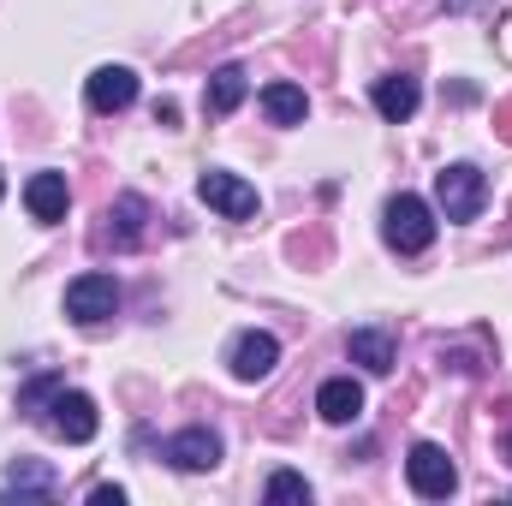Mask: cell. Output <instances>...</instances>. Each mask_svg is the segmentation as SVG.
I'll list each match as a JSON object with an SVG mask.
<instances>
[{
    "label": "cell",
    "instance_id": "6da1fadb",
    "mask_svg": "<svg viewBox=\"0 0 512 506\" xmlns=\"http://www.w3.org/2000/svg\"><path fill=\"white\" fill-rule=\"evenodd\" d=\"M382 239H387V251H399V256H423L429 245H435V209H429L417 191H399V197H387V209H382Z\"/></svg>",
    "mask_w": 512,
    "mask_h": 506
},
{
    "label": "cell",
    "instance_id": "7a4b0ae2",
    "mask_svg": "<svg viewBox=\"0 0 512 506\" xmlns=\"http://www.w3.org/2000/svg\"><path fill=\"white\" fill-rule=\"evenodd\" d=\"M483 203H489V179H483L471 161H453V167L435 173V209H441V221L465 227V221L483 215Z\"/></svg>",
    "mask_w": 512,
    "mask_h": 506
},
{
    "label": "cell",
    "instance_id": "3957f363",
    "mask_svg": "<svg viewBox=\"0 0 512 506\" xmlns=\"http://www.w3.org/2000/svg\"><path fill=\"white\" fill-rule=\"evenodd\" d=\"M405 483H411V495H423V501H447V495L459 489V465L447 459V447L417 441V447L405 453Z\"/></svg>",
    "mask_w": 512,
    "mask_h": 506
},
{
    "label": "cell",
    "instance_id": "277c9868",
    "mask_svg": "<svg viewBox=\"0 0 512 506\" xmlns=\"http://www.w3.org/2000/svg\"><path fill=\"white\" fill-rule=\"evenodd\" d=\"M42 423H48L60 441H72V447L96 441V429H102V417H96V399H90V393H78V387H60V393L48 399Z\"/></svg>",
    "mask_w": 512,
    "mask_h": 506
},
{
    "label": "cell",
    "instance_id": "5b68a950",
    "mask_svg": "<svg viewBox=\"0 0 512 506\" xmlns=\"http://www.w3.org/2000/svg\"><path fill=\"white\" fill-rule=\"evenodd\" d=\"M114 310H120L114 274H78V280L66 286V316H72L78 328H96V322H108Z\"/></svg>",
    "mask_w": 512,
    "mask_h": 506
},
{
    "label": "cell",
    "instance_id": "8992f818",
    "mask_svg": "<svg viewBox=\"0 0 512 506\" xmlns=\"http://www.w3.org/2000/svg\"><path fill=\"white\" fill-rule=\"evenodd\" d=\"M197 197H203L215 215H227V221H251L256 215V185H245V179L227 173V167H209V173L197 179Z\"/></svg>",
    "mask_w": 512,
    "mask_h": 506
},
{
    "label": "cell",
    "instance_id": "52a82bcc",
    "mask_svg": "<svg viewBox=\"0 0 512 506\" xmlns=\"http://www.w3.org/2000/svg\"><path fill=\"white\" fill-rule=\"evenodd\" d=\"M161 459L173 471H215L221 465V435L215 429H179V435H167Z\"/></svg>",
    "mask_w": 512,
    "mask_h": 506
},
{
    "label": "cell",
    "instance_id": "ba28073f",
    "mask_svg": "<svg viewBox=\"0 0 512 506\" xmlns=\"http://www.w3.org/2000/svg\"><path fill=\"white\" fill-rule=\"evenodd\" d=\"M84 102H90L96 114L131 108V102H137V72H131V66H96L90 84H84Z\"/></svg>",
    "mask_w": 512,
    "mask_h": 506
},
{
    "label": "cell",
    "instance_id": "9c48e42d",
    "mask_svg": "<svg viewBox=\"0 0 512 506\" xmlns=\"http://www.w3.org/2000/svg\"><path fill=\"white\" fill-rule=\"evenodd\" d=\"M274 364H280V340H274L268 328H245V334L233 340V376L239 381H268Z\"/></svg>",
    "mask_w": 512,
    "mask_h": 506
},
{
    "label": "cell",
    "instance_id": "30bf717a",
    "mask_svg": "<svg viewBox=\"0 0 512 506\" xmlns=\"http://www.w3.org/2000/svg\"><path fill=\"white\" fill-rule=\"evenodd\" d=\"M24 209H30V221H42V227L66 221V209H72L66 173H30V179H24Z\"/></svg>",
    "mask_w": 512,
    "mask_h": 506
},
{
    "label": "cell",
    "instance_id": "8fae6325",
    "mask_svg": "<svg viewBox=\"0 0 512 506\" xmlns=\"http://www.w3.org/2000/svg\"><path fill=\"white\" fill-rule=\"evenodd\" d=\"M370 102H376V114H382L387 126H405V120L417 114V102H423V84H417L411 72H393V78H376Z\"/></svg>",
    "mask_w": 512,
    "mask_h": 506
},
{
    "label": "cell",
    "instance_id": "7c38bea8",
    "mask_svg": "<svg viewBox=\"0 0 512 506\" xmlns=\"http://www.w3.org/2000/svg\"><path fill=\"white\" fill-rule=\"evenodd\" d=\"M143 221H149V203L126 191V197H114V209H108V227L96 233V245H114V251H131L137 239H143Z\"/></svg>",
    "mask_w": 512,
    "mask_h": 506
},
{
    "label": "cell",
    "instance_id": "4fadbf2b",
    "mask_svg": "<svg viewBox=\"0 0 512 506\" xmlns=\"http://www.w3.org/2000/svg\"><path fill=\"white\" fill-rule=\"evenodd\" d=\"M316 411H322V423H358V411H364V387L352 376H328L316 387Z\"/></svg>",
    "mask_w": 512,
    "mask_h": 506
},
{
    "label": "cell",
    "instance_id": "5bb4252c",
    "mask_svg": "<svg viewBox=\"0 0 512 506\" xmlns=\"http://www.w3.org/2000/svg\"><path fill=\"white\" fill-rule=\"evenodd\" d=\"M245 96H251V78H245V66H221V72H209L203 114H209V120H227V114H233Z\"/></svg>",
    "mask_w": 512,
    "mask_h": 506
},
{
    "label": "cell",
    "instance_id": "9a60e30c",
    "mask_svg": "<svg viewBox=\"0 0 512 506\" xmlns=\"http://www.w3.org/2000/svg\"><path fill=\"white\" fill-rule=\"evenodd\" d=\"M346 358H352V364H364L370 376H387L399 352H393V334H387V328H358V334L346 340Z\"/></svg>",
    "mask_w": 512,
    "mask_h": 506
},
{
    "label": "cell",
    "instance_id": "2e32d148",
    "mask_svg": "<svg viewBox=\"0 0 512 506\" xmlns=\"http://www.w3.org/2000/svg\"><path fill=\"white\" fill-rule=\"evenodd\" d=\"M262 114H268L274 126H304L310 102H304V90H298V84H268V90H262Z\"/></svg>",
    "mask_w": 512,
    "mask_h": 506
},
{
    "label": "cell",
    "instance_id": "e0dca14e",
    "mask_svg": "<svg viewBox=\"0 0 512 506\" xmlns=\"http://www.w3.org/2000/svg\"><path fill=\"white\" fill-rule=\"evenodd\" d=\"M262 501L268 506H310V483H304L298 471H274V477L262 483Z\"/></svg>",
    "mask_w": 512,
    "mask_h": 506
},
{
    "label": "cell",
    "instance_id": "ac0fdd59",
    "mask_svg": "<svg viewBox=\"0 0 512 506\" xmlns=\"http://www.w3.org/2000/svg\"><path fill=\"white\" fill-rule=\"evenodd\" d=\"M6 483H12L18 495H48V489H54V477H48L42 465H30V459H12V471H6Z\"/></svg>",
    "mask_w": 512,
    "mask_h": 506
},
{
    "label": "cell",
    "instance_id": "d6986e66",
    "mask_svg": "<svg viewBox=\"0 0 512 506\" xmlns=\"http://www.w3.org/2000/svg\"><path fill=\"white\" fill-rule=\"evenodd\" d=\"M54 393H60V376H36L30 387H24V393H18V411H24V417H42Z\"/></svg>",
    "mask_w": 512,
    "mask_h": 506
},
{
    "label": "cell",
    "instance_id": "ffe728a7",
    "mask_svg": "<svg viewBox=\"0 0 512 506\" xmlns=\"http://www.w3.org/2000/svg\"><path fill=\"white\" fill-rule=\"evenodd\" d=\"M90 506H126V489L120 483H102V489H90Z\"/></svg>",
    "mask_w": 512,
    "mask_h": 506
},
{
    "label": "cell",
    "instance_id": "44dd1931",
    "mask_svg": "<svg viewBox=\"0 0 512 506\" xmlns=\"http://www.w3.org/2000/svg\"><path fill=\"white\" fill-rule=\"evenodd\" d=\"M0 197H6V185H0Z\"/></svg>",
    "mask_w": 512,
    "mask_h": 506
}]
</instances>
